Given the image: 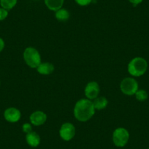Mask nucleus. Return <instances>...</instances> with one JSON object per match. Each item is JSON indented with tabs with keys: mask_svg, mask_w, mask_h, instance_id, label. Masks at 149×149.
Masks as SVG:
<instances>
[{
	"mask_svg": "<svg viewBox=\"0 0 149 149\" xmlns=\"http://www.w3.org/2000/svg\"><path fill=\"white\" fill-rule=\"evenodd\" d=\"M95 108L91 100L81 99L76 102L73 110L74 118L81 122H86L91 119L95 113Z\"/></svg>",
	"mask_w": 149,
	"mask_h": 149,
	"instance_id": "nucleus-1",
	"label": "nucleus"
},
{
	"mask_svg": "<svg viewBox=\"0 0 149 149\" xmlns=\"http://www.w3.org/2000/svg\"><path fill=\"white\" fill-rule=\"evenodd\" d=\"M148 70V62L143 57H135L128 64V72L133 77H140L146 72Z\"/></svg>",
	"mask_w": 149,
	"mask_h": 149,
	"instance_id": "nucleus-2",
	"label": "nucleus"
},
{
	"mask_svg": "<svg viewBox=\"0 0 149 149\" xmlns=\"http://www.w3.org/2000/svg\"><path fill=\"white\" fill-rule=\"evenodd\" d=\"M24 59L29 67L36 69L42 63L39 51L33 47H28L24 51Z\"/></svg>",
	"mask_w": 149,
	"mask_h": 149,
	"instance_id": "nucleus-3",
	"label": "nucleus"
},
{
	"mask_svg": "<svg viewBox=\"0 0 149 149\" xmlns=\"http://www.w3.org/2000/svg\"><path fill=\"white\" fill-rule=\"evenodd\" d=\"M113 143L116 147L123 148L128 143L130 140V133L127 129L118 127L113 132L112 136Z\"/></svg>",
	"mask_w": 149,
	"mask_h": 149,
	"instance_id": "nucleus-4",
	"label": "nucleus"
},
{
	"mask_svg": "<svg viewBox=\"0 0 149 149\" xmlns=\"http://www.w3.org/2000/svg\"><path fill=\"white\" fill-rule=\"evenodd\" d=\"M120 89L125 95H134L136 91L139 89L138 83L133 78H125L121 82Z\"/></svg>",
	"mask_w": 149,
	"mask_h": 149,
	"instance_id": "nucleus-5",
	"label": "nucleus"
},
{
	"mask_svg": "<svg viewBox=\"0 0 149 149\" xmlns=\"http://www.w3.org/2000/svg\"><path fill=\"white\" fill-rule=\"evenodd\" d=\"M76 133L75 127L72 124L66 122L61 126L59 130V136L64 141H70L74 138Z\"/></svg>",
	"mask_w": 149,
	"mask_h": 149,
	"instance_id": "nucleus-6",
	"label": "nucleus"
},
{
	"mask_svg": "<svg viewBox=\"0 0 149 149\" xmlns=\"http://www.w3.org/2000/svg\"><path fill=\"white\" fill-rule=\"evenodd\" d=\"M100 91V88L98 83H97L96 81H91L86 86L85 89H84V94L87 99L92 101L98 97Z\"/></svg>",
	"mask_w": 149,
	"mask_h": 149,
	"instance_id": "nucleus-7",
	"label": "nucleus"
},
{
	"mask_svg": "<svg viewBox=\"0 0 149 149\" xmlns=\"http://www.w3.org/2000/svg\"><path fill=\"white\" fill-rule=\"evenodd\" d=\"M4 118L9 123H16L21 119V113L16 107H8L4 112Z\"/></svg>",
	"mask_w": 149,
	"mask_h": 149,
	"instance_id": "nucleus-8",
	"label": "nucleus"
},
{
	"mask_svg": "<svg viewBox=\"0 0 149 149\" xmlns=\"http://www.w3.org/2000/svg\"><path fill=\"white\" fill-rule=\"evenodd\" d=\"M30 122L32 125L38 127L45 124L47 121V115L41 110H36L33 112L29 117Z\"/></svg>",
	"mask_w": 149,
	"mask_h": 149,
	"instance_id": "nucleus-9",
	"label": "nucleus"
},
{
	"mask_svg": "<svg viewBox=\"0 0 149 149\" xmlns=\"http://www.w3.org/2000/svg\"><path fill=\"white\" fill-rule=\"evenodd\" d=\"M26 142L31 147L36 148L40 144V136L36 132L32 131L28 134H26Z\"/></svg>",
	"mask_w": 149,
	"mask_h": 149,
	"instance_id": "nucleus-10",
	"label": "nucleus"
},
{
	"mask_svg": "<svg viewBox=\"0 0 149 149\" xmlns=\"http://www.w3.org/2000/svg\"><path fill=\"white\" fill-rule=\"evenodd\" d=\"M54 64L50 62H42L36 68L37 71L43 75H48L54 71Z\"/></svg>",
	"mask_w": 149,
	"mask_h": 149,
	"instance_id": "nucleus-11",
	"label": "nucleus"
},
{
	"mask_svg": "<svg viewBox=\"0 0 149 149\" xmlns=\"http://www.w3.org/2000/svg\"><path fill=\"white\" fill-rule=\"evenodd\" d=\"M44 1L47 8L50 10L54 12L62 8L64 2V0H44Z\"/></svg>",
	"mask_w": 149,
	"mask_h": 149,
	"instance_id": "nucleus-12",
	"label": "nucleus"
},
{
	"mask_svg": "<svg viewBox=\"0 0 149 149\" xmlns=\"http://www.w3.org/2000/svg\"><path fill=\"white\" fill-rule=\"evenodd\" d=\"M93 104H94V107L95 110H102L107 106L108 100L104 97H97V98L94 100Z\"/></svg>",
	"mask_w": 149,
	"mask_h": 149,
	"instance_id": "nucleus-13",
	"label": "nucleus"
},
{
	"mask_svg": "<svg viewBox=\"0 0 149 149\" xmlns=\"http://www.w3.org/2000/svg\"><path fill=\"white\" fill-rule=\"evenodd\" d=\"M70 14L69 11L65 8H60L55 12V18L58 21H66L70 18Z\"/></svg>",
	"mask_w": 149,
	"mask_h": 149,
	"instance_id": "nucleus-14",
	"label": "nucleus"
},
{
	"mask_svg": "<svg viewBox=\"0 0 149 149\" xmlns=\"http://www.w3.org/2000/svg\"><path fill=\"white\" fill-rule=\"evenodd\" d=\"M18 0H0V5L1 8L7 10H10L13 8H15L17 5Z\"/></svg>",
	"mask_w": 149,
	"mask_h": 149,
	"instance_id": "nucleus-15",
	"label": "nucleus"
},
{
	"mask_svg": "<svg viewBox=\"0 0 149 149\" xmlns=\"http://www.w3.org/2000/svg\"><path fill=\"white\" fill-rule=\"evenodd\" d=\"M134 96H135L136 100L140 102L146 101L148 97V92L144 89H138L134 94Z\"/></svg>",
	"mask_w": 149,
	"mask_h": 149,
	"instance_id": "nucleus-16",
	"label": "nucleus"
},
{
	"mask_svg": "<svg viewBox=\"0 0 149 149\" xmlns=\"http://www.w3.org/2000/svg\"><path fill=\"white\" fill-rule=\"evenodd\" d=\"M22 130L24 133H26V134H28V133L32 132V127H31V124H29V123H25V124H24L22 126Z\"/></svg>",
	"mask_w": 149,
	"mask_h": 149,
	"instance_id": "nucleus-17",
	"label": "nucleus"
},
{
	"mask_svg": "<svg viewBox=\"0 0 149 149\" xmlns=\"http://www.w3.org/2000/svg\"><path fill=\"white\" fill-rule=\"evenodd\" d=\"M8 10L4 9L2 8H0V21H2L6 19L8 16Z\"/></svg>",
	"mask_w": 149,
	"mask_h": 149,
	"instance_id": "nucleus-18",
	"label": "nucleus"
},
{
	"mask_svg": "<svg viewBox=\"0 0 149 149\" xmlns=\"http://www.w3.org/2000/svg\"><path fill=\"white\" fill-rule=\"evenodd\" d=\"M74 1L80 6H87L92 2V0H74Z\"/></svg>",
	"mask_w": 149,
	"mask_h": 149,
	"instance_id": "nucleus-19",
	"label": "nucleus"
},
{
	"mask_svg": "<svg viewBox=\"0 0 149 149\" xmlns=\"http://www.w3.org/2000/svg\"><path fill=\"white\" fill-rule=\"evenodd\" d=\"M128 1L130 2V3L132 4L133 5L136 6V5H140V3H142L143 0H128Z\"/></svg>",
	"mask_w": 149,
	"mask_h": 149,
	"instance_id": "nucleus-20",
	"label": "nucleus"
},
{
	"mask_svg": "<svg viewBox=\"0 0 149 149\" xmlns=\"http://www.w3.org/2000/svg\"><path fill=\"white\" fill-rule=\"evenodd\" d=\"M5 41H4V40L2 39V37H0V53L3 51L4 48H5Z\"/></svg>",
	"mask_w": 149,
	"mask_h": 149,
	"instance_id": "nucleus-21",
	"label": "nucleus"
},
{
	"mask_svg": "<svg viewBox=\"0 0 149 149\" xmlns=\"http://www.w3.org/2000/svg\"><path fill=\"white\" fill-rule=\"evenodd\" d=\"M148 149H149V148H148Z\"/></svg>",
	"mask_w": 149,
	"mask_h": 149,
	"instance_id": "nucleus-22",
	"label": "nucleus"
},
{
	"mask_svg": "<svg viewBox=\"0 0 149 149\" xmlns=\"http://www.w3.org/2000/svg\"><path fill=\"white\" fill-rule=\"evenodd\" d=\"M0 84H1V83H0Z\"/></svg>",
	"mask_w": 149,
	"mask_h": 149,
	"instance_id": "nucleus-23",
	"label": "nucleus"
}]
</instances>
